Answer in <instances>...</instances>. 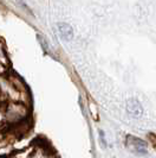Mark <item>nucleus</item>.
<instances>
[{"instance_id": "1", "label": "nucleus", "mask_w": 156, "mask_h": 158, "mask_svg": "<svg viewBox=\"0 0 156 158\" xmlns=\"http://www.w3.org/2000/svg\"><path fill=\"white\" fill-rule=\"evenodd\" d=\"M125 144L129 149H131L135 152H138V153H144L147 151V144L143 140H141L138 138H135V137H131V135H129L127 138Z\"/></svg>"}, {"instance_id": "2", "label": "nucleus", "mask_w": 156, "mask_h": 158, "mask_svg": "<svg viewBox=\"0 0 156 158\" xmlns=\"http://www.w3.org/2000/svg\"><path fill=\"white\" fill-rule=\"evenodd\" d=\"M127 111L133 117H140L142 114V107L137 100L130 99L127 101Z\"/></svg>"}, {"instance_id": "3", "label": "nucleus", "mask_w": 156, "mask_h": 158, "mask_svg": "<svg viewBox=\"0 0 156 158\" xmlns=\"http://www.w3.org/2000/svg\"><path fill=\"white\" fill-rule=\"evenodd\" d=\"M58 30H59V33L63 38L65 40H70L73 36V31H72V27L68 24H59L58 25Z\"/></svg>"}, {"instance_id": "4", "label": "nucleus", "mask_w": 156, "mask_h": 158, "mask_svg": "<svg viewBox=\"0 0 156 158\" xmlns=\"http://www.w3.org/2000/svg\"><path fill=\"white\" fill-rule=\"evenodd\" d=\"M8 156L7 155H1V156H0V158H7Z\"/></svg>"}]
</instances>
